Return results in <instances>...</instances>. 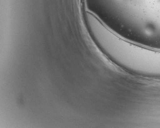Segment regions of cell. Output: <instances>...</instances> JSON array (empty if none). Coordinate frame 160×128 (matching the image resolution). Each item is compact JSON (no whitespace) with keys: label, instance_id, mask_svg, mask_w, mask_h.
Instances as JSON below:
<instances>
[{"label":"cell","instance_id":"6da1fadb","mask_svg":"<svg viewBox=\"0 0 160 128\" xmlns=\"http://www.w3.org/2000/svg\"><path fill=\"white\" fill-rule=\"evenodd\" d=\"M85 24L94 42L118 67L138 77L160 79V50L122 38L95 16L88 18Z\"/></svg>","mask_w":160,"mask_h":128}]
</instances>
